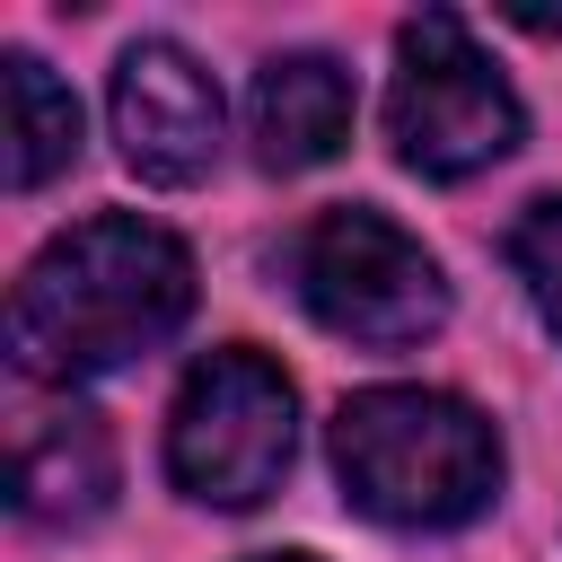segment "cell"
<instances>
[{"label": "cell", "instance_id": "5b68a950", "mask_svg": "<svg viewBox=\"0 0 562 562\" xmlns=\"http://www.w3.org/2000/svg\"><path fill=\"white\" fill-rule=\"evenodd\" d=\"M290 448H299V395L263 351L228 342V351L193 360V378L176 386V413H167V474L193 501L255 509L290 474Z\"/></svg>", "mask_w": 562, "mask_h": 562}, {"label": "cell", "instance_id": "52a82bcc", "mask_svg": "<svg viewBox=\"0 0 562 562\" xmlns=\"http://www.w3.org/2000/svg\"><path fill=\"white\" fill-rule=\"evenodd\" d=\"M9 501L35 527H88L114 501V430L88 404L35 413L18 430V457H9Z\"/></svg>", "mask_w": 562, "mask_h": 562}, {"label": "cell", "instance_id": "ba28073f", "mask_svg": "<svg viewBox=\"0 0 562 562\" xmlns=\"http://www.w3.org/2000/svg\"><path fill=\"white\" fill-rule=\"evenodd\" d=\"M246 123H255V158L272 176H307L351 140V70L325 53H281L255 70Z\"/></svg>", "mask_w": 562, "mask_h": 562}, {"label": "cell", "instance_id": "8fae6325", "mask_svg": "<svg viewBox=\"0 0 562 562\" xmlns=\"http://www.w3.org/2000/svg\"><path fill=\"white\" fill-rule=\"evenodd\" d=\"M255 562H307V553H255Z\"/></svg>", "mask_w": 562, "mask_h": 562}, {"label": "cell", "instance_id": "7a4b0ae2", "mask_svg": "<svg viewBox=\"0 0 562 562\" xmlns=\"http://www.w3.org/2000/svg\"><path fill=\"white\" fill-rule=\"evenodd\" d=\"M334 474L378 527H465L501 492V430L439 386H369L334 413Z\"/></svg>", "mask_w": 562, "mask_h": 562}, {"label": "cell", "instance_id": "3957f363", "mask_svg": "<svg viewBox=\"0 0 562 562\" xmlns=\"http://www.w3.org/2000/svg\"><path fill=\"white\" fill-rule=\"evenodd\" d=\"M290 290L299 307L342 334V342H369V351H404L422 334L448 325V281L430 263L422 237H404L386 211L369 202H334L316 211L299 237H290Z\"/></svg>", "mask_w": 562, "mask_h": 562}, {"label": "cell", "instance_id": "30bf717a", "mask_svg": "<svg viewBox=\"0 0 562 562\" xmlns=\"http://www.w3.org/2000/svg\"><path fill=\"white\" fill-rule=\"evenodd\" d=\"M509 263H518L536 316L562 334V193H544V202L518 211V228H509Z\"/></svg>", "mask_w": 562, "mask_h": 562}, {"label": "cell", "instance_id": "8992f818", "mask_svg": "<svg viewBox=\"0 0 562 562\" xmlns=\"http://www.w3.org/2000/svg\"><path fill=\"white\" fill-rule=\"evenodd\" d=\"M105 114H114V140H123V167L140 184H202L211 158H220V88L211 70L149 35L114 61V88H105Z\"/></svg>", "mask_w": 562, "mask_h": 562}, {"label": "cell", "instance_id": "6da1fadb", "mask_svg": "<svg viewBox=\"0 0 562 562\" xmlns=\"http://www.w3.org/2000/svg\"><path fill=\"white\" fill-rule=\"evenodd\" d=\"M184 316H193V255L158 220L105 211L26 263L18 299H9V351L26 378L70 386V378L158 351Z\"/></svg>", "mask_w": 562, "mask_h": 562}, {"label": "cell", "instance_id": "9c48e42d", "mask_svg": "<svg viewBox=\"0 0 562 562\" xmlns=\"http://www.w3.org/2000/svg\"><path fill=\"white\" fill-rule=\"evenodd\" d=\"M0 114H9V140H0L9 193H35V184H53L79 158V97L35 53H9L0 61Z\"/></svg>", "mask_w": 562, "mask_h": 562}, {"label": "cell", "instance_id": "277c9868", "mask_svg": "<svg viewBox=\"0 0 562 562\" xmlns=\"http://www.w3.org/2000/svg\"><path fill=\"white\" fill-rule=\"evenodd\" d=\"M527 132L518 88L501 79V61L465 35L457 9H422L395 35V88H386V140L413 176L457 184L492 158H509Z\"/></svg>", "mask_w": 562, "mask_h": 562}]
</instances>
